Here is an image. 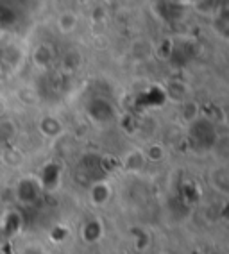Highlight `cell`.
<instances>
[{"label":"cell","mask_w":229,"mask_h":254,"mask_svg":"<svg viewBox=\"0 0 229 254\" xmlns=\"http://www.w3.org/2000/svg\"><path fill=\"white\" fill-rule=\"evenodd\" d=\"M40 131L49 138H54V136H59V132L63 131V126L57 118H52V117H45L42 118V122H40Z\"/></svg>","instance_id":"3"},{"label":"cell","mask_w":229,"mask_h":254,"mask_svg":"<svg viewBox=\"0 0 229 254\" xmlns=\"http://www.w3.org/2000/svg\"><path fill=\"white\" fill-rule=\"evenodd\" d=\"M32 59H34L36 66H40V68H43V70L51 68L52 64H54V61H56L54 47H52L51 43L43 41V43H40V45L34 49V52H32Z\"/></svg>","instance_id":"1"},{"label":"cell","mask_w":229,"mask_h":254,"mask_svg":"<svg viewBox=\"0 0 229 254\" xmlns=\"http://www.w3.org/2000/svg\"><path fill=\"white\" fill-rule=\"evenodd\" d=\"M56 27H57V31L61 34H70V32H73L79 27V14L72 9L63 11L56 20Z\"/></svg>","instance_id":"2"},{"label":"cell","mask_w":229,"mask_h":254,"mask_svg":"<svg viewBox=\"0 0 229 254\" xmlns=\"http://www.w3.org/2000/svg\"><path fill=\"white\" fill-rule=\"evenodd\" d=\"M81 61H83V54H81V52H79L77 49L68 50V52H66V56L63 58V64L68 70L77 68L79 64H81Z\"/></svg>","instance_id":"4"}]
</instances>
